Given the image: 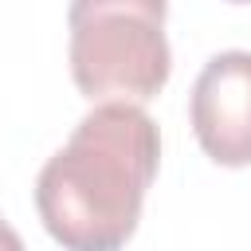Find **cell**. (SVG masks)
<instances>
[{
  "instance_id": "1",
  "label": "cell",
  "mask_w": 251,
  "mask_h": 251,
  "mask_svg": "<svg viewBox=\"0 0 251 251\" xmlns=\"http://www.w3.org/2000/svg\"><path fill=\"white\" fill-rule=\"evenodd\" d=\"M157 165V122L137 102H98L35 176V208L47 235L67 251L129 243Z\"/></svg>"
},
{
  "instance_id": "2",
  "label": "cell",
  "mask_w": 251,
  "mask_h": 251,
  "mask_svg": "<svg viewBox=\"0 0 251 251\" xmlns=\"http://www.w3.org/2000/svg\"><path fill=\"white\" fill-rule=\"evenodd\" d=\"M169 0H71V78L90 102H149L165 90L173 51L165 39Z\"/></svg>"
},
{
  "instance_id": "3",
  "label": "cell",
  "mask_w": 251,
  "mask_h": 251,
  "mask_svg": "<svg viewBox=\"0 0 251 251\" xmlns=\"http://www.w3.org/2000/svg\"><path fill=\"white\" fill-rule=\"evenodd\" d=\"M188 122L216 165H251V51H220L204 63L188 98Z\"/></svg>"
},
{
  "instance_id": "4",
  "label": "cell",
  "mask_w": 251,
  "mask_h": 251,
  "mask_svg": "<svg viewBox=\"0 0 251 251\" xmlns=\"http://www.w3.org/2000/svg\"><path fill=\"white\" fill-rule=\"evenodd\" d=\"M0 247H12V251L20 247V235H16V231H12L4 220H0Z\"/></svg>"
},
{
  "instance_id": "5",
  "label": "cell",
  "mask_w": 251,
  "mask_h": 251,
  "mask_svg": "<svg viewBox=\"0 0 251 251\" xmlns=\"http://www.w3.org/2000/svg\"><path fill=\"white\" fill-rule=\"evenodd\" d=\"M227 4H251V0H227Z\"/></svg>"
}]
</instances>
